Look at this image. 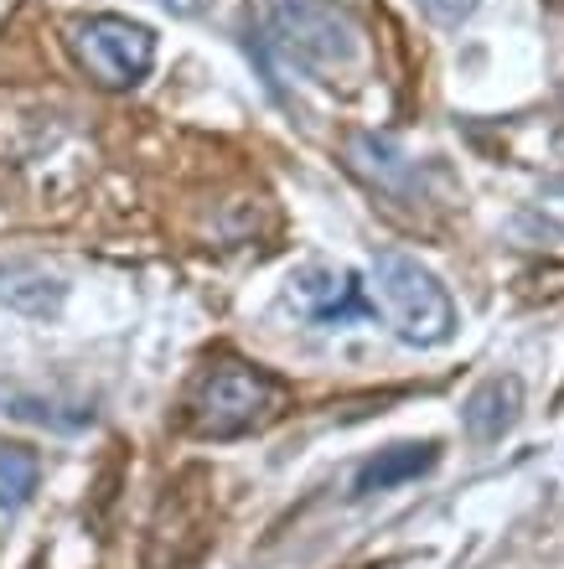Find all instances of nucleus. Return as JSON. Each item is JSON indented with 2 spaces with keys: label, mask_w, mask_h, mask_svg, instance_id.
Wrapping results in <instances>:
<instances>
[{
  "label": "nucleus",
  "mask_w": 564,
  "mask_h": 569,
  "mask_svg": "<svg viewBox=\"0 0 564 569\" xmlns=\"http://www.w3.org/2000/svg\"><path fill=\"white\" fill-rule=\"evenodd\" d=\"M290 389L265 368L249 362H212L187 393V425L202 440H238V435L269 430L285 415Z\"/></svg>",
  "instance_id": "1"
},
{
  "label": "nucleus",
  "mask_w": 564,
  "mask_h": 569,
  "mask_svg": "<svg viewBox=\"0 0 564 569\" xmlns=\"http://www.w3.org/2000/svg\"><path fill=\"white\" fill-rule=\"evenodd\" d=\"M373 306L409 347H441L456 331V306H451L446 284L399 249H384L373 259Z\"/></svg>",
  "instance_id": "2"
},
{
  "label": "nucleus",
  "mask_w": 564,
  "mask_h": 569,
  "mask_svg": "<svg viewBox=\"0 0 564 569\" xmlns=\"http://www.w3.org/2000/svg\"><path fill=\"white\" fill-rule=\"evenodd\" d=\"M275 42L296 68L311 78H347L363 62V31L332 0H275Z\"/></svg>",
  "instance_id": "3"
},
{
  "label": "nucleus",
  "mask_w": 564,
  "mask_h": 569,
  "mask_svg": "<svg viewBox=\"0 0 564 569\" xmlns=\"http://www.w3.org/2000/svg\"><path fill=\"white\" fill-rule=\"evenodd\" d=\"M68 47L83 62V73L105 89H135L156 68V31L130 21V16H83L68 27Z\"/></svg>",
  "instance_id": "4"
},
{
  "label": "nucleus",
  "mask_w": 564,
  "mask_h": 569,
  "mask_svg": "<svg viewBox=\"0 0 564 569\" xmlns=\"http://www.w3.org/2000/svg\"><path fill=\"white\" fill-rule=\"evenodd\" d=\"M290 284H296L300 306H306V316H311L316 327H347L357 316L378 311L347 270H300Z\"/></svg>",
  "instance_id": "5"
},
{
  "label": "nucleus",
  "mask_w": 564,
  "mask_h": 569,
  "mask_svg": "<svg viewBox=\"0 0 564 569\" xmlns=\"http://www.w3.org/2000/svg\"><path fill=\"white\" fill-rule=\"evenodd\" d=\"M523 415V383L513 373H492L482 378L472 393H466V405H461V425L472 440L492 446V440H503Z\"/></svg>",
  "instance_id": "6"
},
{
  "label": "nucleus",
  "mask_w": 564,
  "mask_h": 569,
  "mask_svg": "<svg viewBox=\"0 0 564 569\" xmlns=\"http://www.w3.org/2000/svg\"><path fill=\"white\" fill-rule=\"evenodd\" d=\"M441 461V446L435 440H404V446H388L378 456L357 466L353 477V497H378V492H394L404 481H419L425 471H435Z\"/></svg>",
  "instance_id": "7"
},
{
  "label": "nucleus",
  "mask_w": 564,
  "mask_h": 569,
  "mask_svg": "<svg viewBox=\"0 0 564 569\" xmlns=\"http://www.w3.org/2000/svg\"><path fill=\"white\" fill-rule=\"evenodd\" d=\"M62 300H68V284L58 274H47L31 259H0V306L47 321V316L62 311Z\"/></svg>",
  "instance_id": "8"
},
{
  "label": "nucleus",
  "mask_w": 564,
  "mask_h": 569,
  "mask_svg": "<svg viewBox=\"0 0 564 569\" xmlns=\"http://www.w3.org/2000/svg\"><path fill=\"white\" fill-rule=\"evenodd\" d=\"M347 156H353V171L368 181L373 192L409 197L419 187V166L409 161V156H399L384 136H353L347 140Z\"/></svg>",
  "instance_id": "9"
},
{
  "label": "nucleus",
  "mask_w": 564,
  "mask_h": 569,
  "mask_svg": "<svg viewBox=\"0 0 564 569\" xmlns=\"http://www.w3.org/2000/svg\"><path fill=\"white\" fill-rule=\"evenodd\" d=\"M42 461L27 446H0V512H21L37 492Z\"/></svg>",
  "instance_id": "10"
},
{
  "label": "nucleus",
  "mask_w": 564,
  "mask_h": 569,
  "mask_svg": "<svg viewBox=\"0 0 564 569\" xmlns=\"http://www.w3.org/2000/svg\"><path fill=\"white\" fill-rule=\"evenodd\" d=\"M415 6L431 16L435 27H461V21L476 11V0H415Z\"/></svg>",
  "instance_id": "11"
},
{
  "label": "nucleus",
  "mask_w": 564,
  "mask_h": 569,
  "mask_svg": "<svg viewBox=\"0 0 564 569\" xmlns=\"http://www.w3.org/2000/svg\"><path fill=\"white\" fill-rule=\"evenodd\" d=\"M156 6H166L171 16H202L208 11V0H156Z\"/></svg>",
  "instance_id": "12"
}]
</instances>
